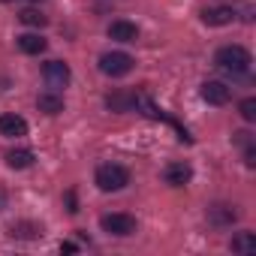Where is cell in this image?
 I'll return each instance as SVG.
<instances>
[{"instance_id": "obj_1", "label": "cell", "mask_w": 256, "mask_h": 256, "mask_svg": "<svg viewBox=\"0 0 256 256\" xmlns=\"http://www.w3.org/2000/svg\"><path fill=\"white\" fill-rule=\"evenodd\" d=\"M214 64L223 70V72H229V76H247L250 72V52L247 48H241V46H223L217 54H214Z\"/></svg>"}, {"instance_id": "obj_2", "label": "cell", "mask_w": 256, "mask_h": 256, "mask_svg": "<svg viewBox=\"0 0 256 256\" xmlns=\"http://www.w3.org/2000/svg\"><path fill=\"white\" fill-rule=\"evenodd\" d=\"M126 184H130V172H126L124 166L106 163V166L96 169V187H100L102 193H118V190H124Z\"/></svg>"}, {"instance_id": "obj_3", "label": "cell", "mask_w": 256, "mask_h": 256, "mask_svg": "<svg viewBox=\"0 0 256 256\" xmlns=\"http://www.w3.org/2000/svg\"><path fill=\"white\" fill-rule=\"evenodd\" d=\"M133 58L126 54V52H106L102 58H100V70L106 72V76H112V78H120V76H126L133 70Z\"/></svg>"}, {"instance_id": "obj_4", "label": "cell", "mask_w": 256, "mask_h": 256, "mask_svg": "<svg viewBox=\"0 0 256 256\" xmlns=\"http://www.w3.org/2000/svg\"><path fill=\"white\" fill-rule=\"evenodd\" d=\"M100 226H102V232H108V235H120V238H124V235H133V232H136V217L114 211V214H102Z\"/></svg>"}, {"instance_id": "obj_5", "label": "cell", "mask_w": 256, "mask_h": 256, "mask_svg": "<svg viewBox=\"0 0 256 256\" xmlns=\"http://www.w3.org/2000/svg\"><path fill=\"white\" fill-rule=\"evenodd\" d=\"M42 78H46V84H48L52 90H60V88L70 84L72 72H70V66H66L64 60H48V64L42 66Z\"/></svg>"}, {"instance_id": "obj_6", "label": "cell", "mask_w": 256, "mask_h": 256, "mask_svg": "<svg viewBox=\"0 0 256 256\" xmlns=\"http://www.w3.org/2000/svg\"><path fill=\"white\" fill-rule=\"evenodd\" d=\"M199 94H202V100H205L208 106H226V102L232 100V88H229V84H223V82H214V78H211V82H205Z\"/></svg>"}, {"instance_id": "obj_7", "label": "cell", "mask_w": 256, "mask_h": 256, "mask_svg": "<svg viewBox=\"0 0 256 256\" xmlns=\"http://www.w3.org/2000/svg\"><path fill=\"white\" fill-rule=\"evenodd\" d=\"M0 136H6V139L28 136V120L22 114H0Z\"/></svg>"}, {"instance_id": "obj_8", "label": "cell", "mask_w": 256, "mask_h": 256, "mask_svg": "<svg viewBox=\"0 0 256 256\" xmlns=\"http://www.w3.org/2000/svg\"><path fill=\"white\" fill-rule=\"evenodd\" d=\"M108 36L118 42H136L139 40V28L133 22H112L108 24Z\"/></svg>"}, {"instance_id": "obj_9", "label": "cell", "mask_w": 256, "mask_h": 256, "mask_svg": "<svg viewBox=\"0 0 256 256\" xmlns=\"http://www.w3.org/2000/svg\"><path fill=\"white\" fill-rule=\"evenodd\" d=\"M232 18H235V12H232L229 6H214V10H205V12H202V22H205V24H211V28L232 24Z\"/></svg>"}, {"instance_id": "obj_10", "label": "cell", "mask_w": 256, "mask_h": 256, "mask_svg": "<svg viewBox=\"0 0 256 256\" xmlns=\"http://www.w3.org/2000/svg\"><path fill=\"white\" fill-rule=\"evenodd\" d=\"M190 178H193V169H190L187 163H169V166H166V181H169L172 187H184Z\"/></svg>"}, {"instance_id": "obj_11", "label": "cell", "mask_w": 256, "mask_h": 256, "mask_svg": "<svg viewBox=\"0 0 256 256\" xmlns=\"http://www.w3.org/2000/svg\"><path fill=\"white\" fill-rule=\"evenodd\" d=\"M36 106H40V112H46V114H58V112H64V96H60L58 90H46V94H40Z\"/></svg>"}, {"instance_id": "obj_12", "label": "cell", "mask_w": 256, "mask_h": 256, "mask_svg": "<svg viewBox=\"0 0 256 256\" xmlns=\"http://www.w3.org/2000/svg\"><path fill=\"white\" fill-rule=\"evenodd\" d=\"M235 208L232 205H211L208 208V220L214 223V226H229V223H235Z\"/></svg>"}, {"instance_id": "obj_13", "label": "cell", "mask_w": 256, "mask_h": 256, "mask_svg": "<svg viewBox=\"0 0 256 256\" xmlns=\"http://www.w3.org/2000/svg\"><path fill=\"white\" fill-rule=\"evenodd\" d=\"M46 46H48V42H46L40 34H22V36H18V48H22L24 54H42Z\"/></svg>"}, {"instance_id": "obj_14", "label": "cell", "mask_w": 256, "mask_h": 256, "mask_svg": "<svg viewBox=\"0 0 256 256\" xmlns=\"http://www.w3.org/2000/svg\"><path fill=\"white\" fill-rule=\"evenodd\" d=\"M229 247H232V253H253L256 250V235L253 232H238L232 241H229Z\"/></svg>"}, {"instance_id": "obj_15", "label": "cell", "mask_w": 256, "mask_h": 256, "mask_svg": "<svg viewBox=\"0 0 256 256\" xmlns=\"http://www.w3.org/2000/svg\"><path fill=\"white\" fill-rule=\"evenodd\" d=\"M6 163H10V169H28V166H34V151H28V148L10 151L6 154Z\"/></svg>"}, {"instance_id": "obj_16", "label": "cell", "mask_w": 256, "mask_h": 256, "mask_svg": "<svg viewBox=\"0 0 256 256\" xmlns=\"http://www.w3.org/2000/svg\"><path fill=\"white\" fill-rule=\"evenodd\" d=\"M106 102H108L112 112H130L133 108V94H112Z\"/></svg>"}, {"instance_id": "obj_17", "label": "cell", "mask_w": 256, "mask_h": 256, "mask_svg": "<svg viewBox=\"0 0 256 256\" xmlns=\"http://www.w3.org/2000/svg\"><path fill=\"white\" fill-rule=\"evenodd\" d=\"M18 18H22V24H28V28H46V24H48V18H46L40 10H22Z\"/></svg>"}, {"instance_id": "obj_18", "label": "cell", "mask_w": 256, "mask_h": 256, "mask_svg": "<svg viewBox=\"0 0 256 256\" xmlns=\"http://www.w3.org/2000/svg\"><path fill=\"white\" fill-rule=\"evenodd\" d=\"M10 235L12 238H36V235H42V229L40 226H30V223H18V226L10 229Z\"/></svg>"}, {"instance_id": "obj_19", "label": "cell", "mask_w": 256, "mask_h": 256, "mask_svg": "<svg viewBox=\"0 0 256 256\" xmlns=\"http://www.w3.org/2000/svg\"><path fill=\"white\" fill-rule=\"evenodd\" d=\"M238 112H241V118H244V120H256V100H253V96H247V100L238 106Z\"/></svg>"}, {"instance_id": "obj_20", "label": "cell", "mask_w": 256, "mask_h": 256, "mask_svg": "<svg viewBox=\"0 0 256 256\" xmlns=\"http://www.w3.org/2000/svg\"><path fill=\"white\" fill-rule=\"evenodd\" d=\"M0 211H4V193H0Z\"/></svg>"}]
</instances>
